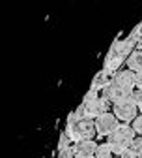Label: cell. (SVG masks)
<instances>
[{"instance_id": "cell-1", "label": "cell", "mask_w": 142, "mask_h": 158, "mask_svg": "<svg viewBox=\"0 0 142 158\" xmlns=\"http://www.w3.org/2000/svg\"><path fill=\"white\" fill-rule=\"evenodd\" d=\"M136 89V73L131 70H120L112 75L110 83L101 90V96L109 104H116L124 98H129Z\"/></svg>"}, {"instance_id": "cell-2", "label": "cell", "mask_w": 142, "mask_h": 158, "mask_svg": "<svg viewBox=\"0 0 142 158\" xmlns=\"http://www.w3.org/2000/svg\"><path fill=\"white\" fill-rule=\"evenodd\" d=\"M95 123L92 118H80L79 113H69L67 117V124H66V135L73 143L84 141V139H94L95 135Z\"/></svg>"}, {"instance_id": "cell-3", "label": "cell", "mask_w": 142, "mask_h": 158, "mask_svg": "<svg viewBox=\"0 0 142 158\" xmlns=\"http://www.w3.org/2000/svg\"><path fill=\"white\" fill-rule=\"evenodd\" d=\"M135 139H136V134H135L133 126H129V124H120V126L109 135V141H107V143L110 145V149H112L116 154L121 156L127 149L133 147Z\"/></svg>"}, {"instance_id": "cell-4", "label": "cell", "mask_w": 142, "mask_h": 158, "mask_svg": "<svg viewBox=\"0 0 142 158\" xmlns=\"http://www.w3.org/2000/svg\"><path fill=\"white\" fill-rule=\"evenodd\" d=\"M79 109L83 111V117L84 118H92L95 121L97 117H101L103 113L109 111V102L105 100L103 96H99L97 90H88L86 96L83 98V106H79Z\"/></svg>"}, {"instance_id": "cell-5", "label": "cell", "mask_w": 142, "mask_h": 158, "mask_svg": "<svg viewBox=\"0 0 142 158\" xmlns=\"http://www.w3.org/2000/svg\"><path fill=\"white\" fill-rule=\"evenodd\" d=\"M112 113L116 115L118 121H121L124 124H127V123H133L135 121L140 111H138L136 102L133 100V96H129V98H124V100L112 104Z\"/></svg>"}, {"instance_id": "cell-6", "label": "cell", "mask_w": 142, "mask_h": 158, "mask_svg": "<svg viewBox=\"0 0 142 158\" xmlns=\"http://www.w3.org/2000/svg\"><path fill=\"white\" fill-rule=\"evenodd\" d=\"M95 132H97V135H110L120 124H118V118H116V115L114 113H103L101 117H97L95 118Z\"/></svg>"}, {"instance_id": "cell-7", "label": "cell", "mask_w": 142, "mask_h": 158, "mask_svg": "<svg viewBox=\"0 0 142 158\" xmlns=\"http://www.w3.org/2000/svg\"><path fill=\"white\" fill-rule=\"evenodd\" d=\"M97 143L94 139H84V141H79L73 145V151H75V158H92L95 156V151H97Z\"/></svg>"}, {"instance_id": "cell-8", "label": "cell", "mask_w": 142, "mask_h": 158, "mask_svg": "<svg viewBox=\"0 0 142 158\" xmlns=\"http://www.w3.org/2000/svg\"><path fill=\"white\" fill-rule=\"evenodd\" d=\"M110 79H112V73H109L107 70H101L99 73H95L94 77V81H92V90H103L109 83H110Z\"/></svg>"}, {"instance_id": "cell-9", "label": "cell", "mask_w": 142, "mask_h": 158, "mask_svg": "<svg viewBox=\"0 0 142 158\" xmlns=\"http://www.w3.org/2000/svg\"><path fill=\"white\" fill-rule=\"evenodd\" d=\"M125 64H127V70H131L133 73L142 72V51H140V49H135V51L127 56Z\"/></svg>"}, {"instance_id": "cell-10", "label": "cell", "mask_w": 142, "mask_h": 158, "mask_svg": "<svg viewBox=\"0 0 142 158\" xmlns=\"http://www.w3.org/2000/svg\"><path fill=\"white\" fill-rule=\"evenodd\" d=\"M114 151L110 149L109 143H103V145H99L97 151H95V158H112Z\"/></svg>"}, {"instance_id": "cell-11", "label": "cell", "mask_w": 142, "mask_h": 158, "mask_svg": "<svg viewBox=\"0 0 142 158\" xmlns=\"http://www.w3.org/2000/svg\"><path fill=\"white\" fill-rule=\"evenodd\" d=\"M58 158H75V151L73 147H64V149H58Z\"/></svg>"}, {"instance_id": "cell-12", "label": "cell", "mask_w": 142, "mask_h": 158, "mask_svg": "<svg viewBox=\"0 0 142 158\" xmlns=\"http://www.w3.org/2000/svg\"><path fill=\"white\" fill-rule=\"evenodd\" d=\"M120 158H142V151H136L135 147H131V149H127L124 154H121Z\"/></svg>"}, {"instance_id": "cell-13", "label": "cell", "mask_w": 142, "mask_h": 158, "mask_svg": "<svg viewBox=\"0 0 142 158\" xmlns=\"http://www.w3.org/2000/svg\"><path fill=\"white\" fill-rule=\"evenodd\" d=\"M133 130H135V134L142 135V115H138L135 121H133Z\"/></svg>"}, {"instance_id": "cell-14", "label": "cell", "mask_w": 142, "mask_h": 158, "mask_svg": "<svg viewBox=\"0 0 142 158\" xmlns=\"http://www.w3.org/2000/svg\"><path fill=\"white\" fill-rule=\"evenodd\" d=\"M133 147L136 149V151H142V135H138L136 139H135V143H133Z\"/></svg>"}, {"instance_id": "cell-15", "label": "cell", "mask_w": 142, "mask_h": 158, "mask_svg": "<svg viewBox=\"0 0 142 158\" xmlns=\"http://www.w3.org/2000/svg\"><path fill=\"white\" fill-rule=\"evenodd\" d=\"M136 89H138V90H142V72H138V73H136Z\"/></svg>"}, {"instance_id": "cell-16", "label": "cell", "mask_w": 142, "mask_h": 158, "mask_svg": "<svg viewBox=\"0 0 142 158\" xmlns=\"http://www.w3.org/2000/svg\"><path fill=\"white\" fill-rule=\"evenodd\" d=\"M135 32H136V36H138V38H142V21L138 23V27L135 28Z\"/></svg>"}, {"instance_id": "cell-17", "label": "cell", "mask_w": 142, "mask_h": 158, "mask_svg": "<svg viewBox=\"0 0 142 158\" xmlns=\"http://www.w3.org/2000/svg\"><path fill=\"white\" fill-rule=\"evenodd\" d=\"M92 158H95V156H92Z\"/></svg>"}]
</instances>
